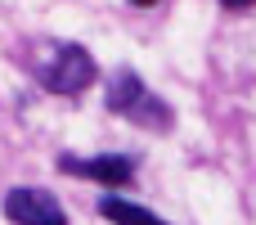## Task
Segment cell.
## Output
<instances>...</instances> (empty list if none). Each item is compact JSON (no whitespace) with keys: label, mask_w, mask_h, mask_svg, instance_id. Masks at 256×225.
Segmentation results:
<instances>
[{"label":"cell","mask_w":256,"mask_h":225,"mask_svg":"<svg viewBox=\"0 0 256 225\" xmlns=\"http://www.w3.org/2000/svg\"><path fill=\"white\" fill-rule=\"evenodd\" d=\"M104 104H108V113H122V117H130L135 126H148V131H171V122H176L171 104H162L140 81V72H130V68L112 72V81L104 90Z\"/></svg>","instance_id":"6da1fadb"},{"label":"cell","mask_w":256,"mask_h":225,"mask_svg":"<svg viewBox=\"0 0 256 225\" xmlns=\"http://www.w3.org/2000/svg\"><path fill=\"white\" fill-rule=\"evenodd\" d=\"M94 59H90V50L86 45H72V41H58V45H50L45 54H40V63H36V81L45 86V90H54V95H81L90 81H94Z\"/></svg>","instance_id":"7a4b0ae2"},{"label":"cell","mask_w":256,"mask_h":225,"mask_svg":"<svg viewBox=\"0 0 256 225\" xmlns=\"http://www.w3.org/2000/svg\"><path fill=\"white\" fill-rule=\"evenodd\" d=\"M4 216L14 225H68V212L58 207V198L36 185H14L4 194Z\"/></svg>","instance_id":"3957f363"},{"label":"cell","mask_w":256,"mask_h":225,"mask_svg":"<svg viewBox=\"0 0 256 225\" xmlns=\"http://www.w3.org/2000/svg\"><path fill=\"white\" fill-rule=\"evenodd\" d=\"M58 167L68 176H86V180H99L108 189L135 180V158H126V153H99V158H72V153H63Z\"/></svg>","instance_id":"277c9868"},{"label":"cell","mask_w":256,"mask_h":225,"mask_svg":"<svg viewBox=\"0 0 256 225\" xmlns=\"http://www.w3.org/2000/svg\"><path fill=\"white\" fill-rule=\"evenodd\" d=\"M99 216L112 221V225H166V221H158L148 207L130 203V198H99Z\"/></svg>","instance_id":"5b68a950"},{"label":"cell","mask_w":256,"mask_h":225,"mask_svg":"<svg viewBox=\"0 0 256 225\" xmlns=\"http://www.w3.org/2000/svg\"><path fill=\"white\" fill-rule=\"evenodd\" d=\"M220 5H225V9H252L256 0H220Z\"/></svg>","instance_id":"8992f818"},{"label":"cell","mask_w":256,"mask_h":225,"mask_svg":"<svg viewBox=\"0 0 256 225\" xmlns=\"http://www.w3.org/2000/svg\"><path fill=\"white\" fill-rule=\"evenodd\" d=\"M130 5H140V9H144V5H158V0H130Z\"/></svg>","instance_id":"52a82bcc"}]
</instances>
